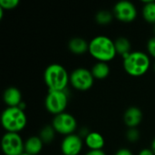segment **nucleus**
<instances>
[{
    "label": "nucleus",
    "mask_w": 155,
    "mask_h": 155,
    "mask_svg": "<svg viewBox=\"0 0 155 155\" xmlns=\"http://www.w3.org/2000/svg\"><path fill=\"white\" fill-rule=\"evenodd\" d=\"M90 54L97 60V62L112 61L117 52L114 45V41L106 35H97L89 42Z\"/></svg>",
    "instance_id": "f257e3e1"
},
{
    "label": "nucleus",
    "mask_w": 155,
    "mask_h": 155,
    "mask_svg": "<svg viewBox=\"0 0 155 155\" xmlns=\"http://www.w3.org/2000/svg\"><path fill=\"white\" fill-rule=\"evenodd\" d=\"M44 80L48 90L64 91L70 83V74L62 64H51L44 72Z\"/></svg>",
    "instance_id": "f03ea898"
},
{
    "label": "nucleus",
    "mask_w": 155,
    "mask_h": 155,
    "mask_svg": "<svg viewBox=\"0 0 155 155\" xmlns=\"http://www.w3.org/2000/svg\"><path fill=\"white\" fill-rule=\"evenodd\" d=\"M151 60L147 54L142 51H134L124 57L123 65L125 72L134 77L142 76L150 68Z\"/></svg>",
    "instance_id": "7ed1b4c3"
},
{
    "label": "nucleus",
    "mask_w": 155,
    "mask_h": 155,
    "mask_svg": "<svg viewBox=\"0 0 155 155\" xmlns=\"http://www.w3.org/2000/svg\"><path fill=\"white\" fill-rule=\"evenodd\" d=\"M27 123L25 111L19 107H6L1 114V124L8 133H19Z\"/></svg>",
    "instance_id": "20e7f679"
},
{
    "label": "nucleus",
    "mask_w": 155,
    "mask_h": 155,
    "mask_svg": "<svg viewBox=\"0 0 155 155\" xmlns=\"http://www.w3.org/2000/svg\"><path fill=\"white\" fill-rule=\"evenodd\" d=\"M68 104V94L64 91L48 90L47 95L45 100L46 110L56 115L64 113Z\"/></svg>",
    "instance_id": "39448f33"
},
{
    "label": "nucleus",
    "mask_w": 155,
    "mask_h": 155,
    "mask_svg": "<svg viewBox=\"0 0 155 155\" xmlns=\"http://www.w3.org/2000/svg\"><path fill=\"white\" fill-rule=\"evenodd\" d=\"M1 148L5 155H21L25 152V142L19 134L6 132L2 137Z\"/></svg>",
    "instance_id": "423d86ee"
},
{
    "label": "nucleus",
    "mask_w": 155,
    "mask_h": 155,
    "mask_svg": "<svg viewBox=\"0 0 155 155\" xmlns=\"http://www.w3.org/2000/svg\"><path fill=\"white\" fill-rule=\"evenodd\" d=\"M94 82V77L91 72L84 67H78L70 74V84L79 91L89 90Z\"/></svg>",
    "instance_id": "0eeeda50"
},
{
    "label": "nucleus",
    "mask_w": 155,
    "mask_h": 155,
    "mask_svg": "<svg viewBox=\"0 0 155 155\" xmlns=\"http://www.w3.org/2000/svg\"><path fill=\"white\" fill-rule=\"evenodd\" d=\"M52 125L56 133L66 136L74 134V131L77 128V122L71 114L64 112L54 116Z\"/></svg>",
    "instance_id": "6e6552de"
},
{
    "label": "nucleus",
    "mask_w": 155,
    "mask_h": 155,
    "mask_svg": "<svg viewBox=\"0 0 155 155\" xmlns=\"http://www.w3.org/2000/svg\"><path fill=\"white\" fill-rule=\"evenodd\" d=\"M114 15L120 21L129 23L137 16V9L134 3L128 0H121L114 6Z\"/></svg>",
    "instance_id": "1a4fd4ad"
},
{
    "label": "nucleus",
    "mask_w": 155,
    "mask_h": 155,
    "mask_svg": "<svg viewBox=\"0 0 155 155\" xmlns=\"http://www.w3.org/2000/svg\"><path fill=\"white\" fill-rule=\"evenodd\" d=\"M84 146L83 138L76 134L66 135L61 143V152L63 155H78Z\"/></svg>",
    "instance_id": "9d476101"
},
{
    "label": "nucleus",
    "mask_w": 155,
    "mask_h": 155,
    "mask_svg": "<svg viewBox=\"0 0 155 155\" xmlns=\"http://www.w3.org/2000/svg\"><path fill=\"white\" fill-rule=\"evenodd\" d=\"M143 120V112L137 106H130L124 114V122L129 128H136Z\"/></svg>",
    "instance_id": "9b49d317"
},
{
    "label": "nucleus",
    "mask_w": 155,
    "mask_h": 155,
    "mask_svg": "<svg viewBox=\"0 0 155 155\" xmlns=\"http://www.w3.org/2000/svg\"><path fill=\"white\" fill-rule=\"evenodd\" d=\"M3 100L7 107H18V105L23 102L22 93L18 88L15 86L7 87L4 91Z\"/></svg>",
    "instance_id": "f8f14e48"
},
{
    "label": "nucleus",
    "mask_w": 155,
    "mask_h": 155,
    "mask_svg": "<svg viewBox=\"0 0 155 155\" xmlns=\"http://www.w3.org/2000/svg\"><path fill=\"white\" fill-rule=\"evenodd\" d=\"M44 144L45 143L39 136H30L25 142V152L30 155L39 154L44 147Z\"/></svg>",
    "instance_id": "ddd939ff"
},
{
    "label": "nucleus",
    "mask_w": 155,
    "mask_h": 155,
    "mask_svg": "<svg viewBox=\"0 0 155 155\" xmlns=\"http://www.w3.org/2000/svg\"><path fill=\"white\" fill-rule=\"evenodd\" d=\"M84 143L90 150H103L105 141L100 133L90 132V134L85 137Z\"/></svg>",
    "instance_id": "4468645a"
},
{
    "label": "nucleus",
    "mask_w": 155,
    "mask_h": 155,
    "mask_svg": "<svg viewBox=\"0 0 155 155\" xmlns=\"http://www.w3.org/2000/svg\"><path fill=\"white\" fill-rule=\"evenodd\" d=\"M69 50L75 54H83L89 50V43L82 37H74L68 42Z\"/></svg>",
    "instance_id": "2eb2a0df"
},
{
    "label": "nucleus",
    "mask_w": 155,
    "mask_h": 155,
    "mask_svg": "<svg viewBox=\"0 0 155 155\" xmlns=\"http://www.w3.org/2000/svg\"><path fill=\"white\" fill-rule=\"evenodd\" d=\"M91 72L95 79H104L110 74V66L105 62H97L93 65Z\"/></svg>",
    "instance_id": "dca6fc26"
},
{
    "label": "nucleus",
    "mask_w": 155,
    "mask_h": 155,
    "mask_svg": "<svg viewBox=\"0 0 155 155\" xmlns=\"http://www.w3.org/2000/svg\"><path fill=\"white\" fill-rule=\"evenodd\" d=\"M114 45H115L117 54L123 55V57H124L125 55L129 54L132 52L131 42L128 38L124 36H120L116 40H114Z\"/></svg>",
    "instance_id": "f3484780"
},
{
    "label": "nucleus",
    "mask_w": 155,
    "mask_h": 155,
    "mask_svg": "<svg viewBox=\"0 0 155 155\" xmlns=\"http://www.w3.org/2000/svg\"><path fill=\"white\" fill-rule=\"evenodd\" d=\"M142 14L143 18L148 23L155 24V1L153 0L143 1Z\"/></svg>",
    "instance_id": "a211bd4d"
},
{
    "label": "nucleus",
    "mask_w": 155,
    "mask_h": 155,
    "mask_svg": "<svg viewBox=\"0 0 155 155\" xmlns=\"http://www.w3.org/2000/svg\"><path fill=\"white\" fill-rule=\"evenodd\" d=\"M55 130L53 127V125H45L44 126L39 133V137L41 138V140L43 141L44 143H50L54 141V137H55Z\"/></svg>",
    "instance_id": "6ab92c4d"
},
{
    "label": "nucleus",
    "mask_w": 155,
    "mask_h": 155,
    "mask_svg": "<svg viewBox=\"0 0 155 155\" xmlns=\"http://www.w3.org/2000/svg\"><path fill=\"white\" fill-rule=\"evenodd\" d=\"M114 14L107 10H100L95 15V20L99 25H105L113 21Z\"/></svg>",
    "instance_id": "aec40b11"
},
{
    "label": "nucleus",
    "mask_w": 155,
    "mask_h": 155,
    "mask_svg": "<svg viewBox=\"0 0 155 155\" xmlns=\"http://www.w3.org/2000/svg\"><path fill=\"white\" fill-rule=\"evenodd\" d=\"M126 139L131 143H135L140 139V132L137 128H129L126 132Z\"/></svg>",
    "instance_id": "412c9836"
},
{
    "label": "nucleus",
    "mask_w": 155,
    "mask_h": 155,
    "mask_svg": "<svg viewBox=\"0 0 155 155\" xmlns=\"http://www.w3.org/2000/svg\"><path fill=\"white\" fill-rule=\"evenodd\" d=\"M19 5V0H0V6L5 10H11Z\"/></svg>",
    "instance_id": "4be33fe9"
},
{
    "label": "nucleus",
    "mask_w": 155,
    "mask_h": 155,
    "mask_svg": "<svg viewBox=\"0 0 155 155\" xmlns=\"http://www.w3.org/2000/svg\"><path fill=\"white\" fill-rule=\"evenodd\" d=\"M147 50L149 54L155 58V36H153L149 39L147 43Z\"/></svg>",
    "instance_id": "5701e85b"
},
{
    "label": "nucleus",
    "mask_w": 155,
    "mask_h": 155,
    "mask_svg": "<svg viewBox=\"0 0 155 155\" xmlns=\"http://www.w3.org/2000/svg\"><path fill=\"white\" fill-rule=\"evenodd\" d=\"M114 155H134L132 151L127 148H121L119 149Z\"/></svg>",
    "instance_id": "b1692460"
},
{
    "label": "nucleus",
    "mask_w": 155,
    "mask_h": 155,
    "mask_svg": "<svg viewBox=\"0 0 155 155\" xmlns=\"http://www.w3.org/2000/svg\"><path fill=\"white\" fill-rule=\"evenodd\" d=\"M84 155H106L103 150H90Z\"/></svg>",
    "instance_id": "393cba45"
},
{
    "label": "nucleus",
    "mask_w": 155,
    "mask_h": 155,
    "mask_svg": "<svg viewBox=\"0 0 155 155\" xmlns=\"http://www.w3.org/2000/svg\"><path fill=\"white\" fill-rule=\"evenodd\" d=\"M138 155H155V154L151 148H144V149H142V150L139 152Z\"/></svg>",
    "instance_id": "a878e982"
},
{
    "label": "nucleus",
    "mask_w": 155,
    "mask_h": 155,
    "mask_svg": "<svg viewBox=\"0 0 155 155\" xmlns=\"http://www.w3.org/2000/svg\"><path fill=\"white\" fill-rule=\"evenodd\" d=\"M151 149L153 150V152L155 154V138L153 140V142H152V144H151Z\"/></svg>",
    "instance_id": "bb28decb"
},
{
    "label": "nucleus",
    "mask_w": 155,
    "mask_h": 155,
    "mask_svg": "<svg viewBox=\"0 0 155 155\" xmlns=\"http://www.w3.org/2000/svg\"><path fill=\"white\" fill-rule=\"evenodd\" d=\"M4 8H2L1 6H0V19H2L3 18V14H4Z\"/></svg>",
    "instance_id": "cd10ccee"
},
{
    "label": "nucleus",
    "mask_w": 155,
    "mask_h": 155,
    "mask_svg": "<svg viewBox=\"0 0 155 155\" xmlns=\"http://www.w3.org/2000/svg\"><path fill=\"white\" fill-rule=\"evenodd\" d=\"M21 155H30V154H29V153H25V152H24V153H23Z\"/></svg>",
    "instance_id": "c85d7f7f"
},
{
    "label": "nucleus",
    "mask_w": 155,
    "mask_h": 155,
    "mask_svg": "<svg viewBox=\"0 0 155 155\" xmlns=\"http://www.w3.org/2000/svg\"><path fill=\"white\" fill-rule=\"evenodd\" d=\"M153 32H154V34H155V24H154V27H153Z\"/></svg>",
    "instance_id": "c756f323"
},
{
    "label": "nucleus",
    "mask_w": 155,
    "mask_h": 155,
    "mask_svg": "<svg viewBox=\"0 0 155 155\" xmlns=\"http://www.w3.org/2000/svg\"><path fill=\"white\" fill-rule=\"evenodd\" d=\"M153 69H154V71H155V63H154V65H153Z\"/></svg>",
    "instance_id": "7c9ffc66"
}]
</instances>
